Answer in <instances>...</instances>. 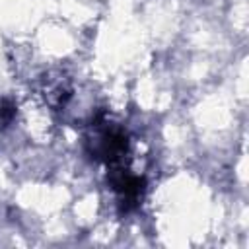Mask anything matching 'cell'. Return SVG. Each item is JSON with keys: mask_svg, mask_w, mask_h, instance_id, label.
Returning a JSON list of instances; mask_svg holds the SVG:
<instances>
[{"mask_svg": "<svg viewBox=\"0 0 249 249\" xmlns=\"http://www.w3.org/2000/svg\"><path fill=\"white\" fill-rule=\"evenodd\" d=\"M84 146L91 160L111 167L126 161L130 140L121 124L107 121L103 115H97L88 124V130L84 134Z\"/></svg>", "mask_w": 249, "mask_h": 249, "instance_id": "1", "label": "cell"}, {"mask_svg": "<svg viewBox=\"0 0 249 249\" xmlns=\"http://www.w3.org/2000/svg\"><path fill=\"white\" fill-rule=\"evenodd\" d=\"M107 183L117 196V204H119L121 212L126 214L140 206L144 193H146V179L142 175L134 173L126 161L109 167Z\"/></svg>", "mask_w": 249, "mask_h": 249, "instance_id": "2", "label": "cell"}, {"mask_svg": "<svg viewBox=\"0 0 249 249\" xmlns=\"http://www.w3.org/2000/svg\"><path fill=\"white\" fill-rule=\"evenodd\" d=\"M41 95L53 111H62L74 95L72 80L62 70L45 72L41 78Z\"/></svg>", "mask_w": 249, "mask_h": 249, "instance_id": "3", "label": "cell"}, {"mask_svg": "<svg viewBox=\"0 0 249 249\" xmlns=\"http://www.w3.org/2000/svg\"><path fill=\"white\" fill-rule=\"evenodd\" d=\"M18 115V105L14 103V99L10 97H2L0 99V128H6L14 123Z\"/></svg>", "mask_w": 249, "mask_h": 249, "instance_id": "4", "label": "cell"}]
</instances>
